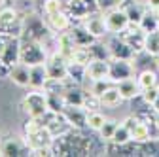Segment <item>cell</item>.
I'll return each instance as SVG.
<instances>
[{
	"mask_svg": "<svg viewBox=\"0 0 159 157\" xmlns=\"http://www.w3.org/2000/svg\"><path fill=\"white\" fill-rule=\"evenodd\" d=\"M131 140V131L123 125V123H119L117 125V129H116V132H114V136H112V142H116V144H125V142H129ZM110 142V140H108Z\"/></svg>",
	"mask_w": 159,
	"mask_h": 157,
	"instance_id": "1f68e13d",
	"label": "cell"
},
{
	"mask_svg": "<svg viewBox=\"0 0 159 157\" xmlns=\"http://www.w3.org/2000/svg\"><path fill=\"white\" fill-rule=\"evenodd\" d=\"M63 99H65V104H70V106H84L85 91L80 87V85H68L66 91L63 93Z\"/></svg>",
	"mask_w": 159,
	"mask_h": 157,
	"instance_id": "7402d4cb",
	"label": "cell"
},
{
	"mask_svg": "<svg viewBox=\"0 0 159 157\" xmlns=\"http://www.w3.org/2000/svg\"><path fill=\"white\" fill-rule=\"evenodd\" d=\"M144 51L152 57H159V30L148 32L146 34V44H144Z\"/></svg>",
	"mask_w": 159,
	"mask_h": 157,
	"instance_id": "4316f807",
	"label": "cell"
},
{
	"mask_svg": "<svg viewBox=\"0 0 159 157\" xmlns=\"http://www.w3.org/2000/svg\"><path fill=\"white\" fill-rule=\"evenodd\" d=\"M97 2H98V6H101V10H108V8H112L114 4H116V0H97Z\"/></svg>",
	"mask_w": 159,
	"mask_h": 157,
	"instance_id": "d590c367",
	"label": "cell"
},
{
	"mask_svg": "<svg viewBox=\"0 0 159 157\" xmlns=\"http://www.w3.org/2000/svg\"><path fill=\"white\" fill-rule=\"evenodd\" d=\"M134 76V65L133 61H127V59H110V80L114 83L127 80V78Z\"/></svg>",
	"mask_w": 159,
	"mask_h": 157,
	"instance_id": "52a82bcc",
	"label": "cell"
},
{
	"mask_svg": "<svg viewBox=\"0 0 159 157\" xmlns=\"http://www.w3.org/2000/svg\"><path fill=\"white\" fill-rule=\"evenodd\" d=\"M144 4H146L150 10H157V8H159V0H144Z\"/></svg>",
	"mask_w": 159,
	"mask_h": 157,
	"instance_id": "8d00e7d4",
	"label": "cell"
},
{
	"mask_svg": "<svg viewBox=\"0 0 159 157\" xmlns=\"http://www.w3.org/2000/svg\"><path fill=\"white\" fill-rule=\"evenodd\" d=\"M136 82H138V85H140V89H148V87L159 85V76H157V72H155V70L144 68L142 72H138Z\"/></svg>",
	"mask_w": 159,
	"mask_h": 157,
	"instance_id": "d4e9b609",
	"label": "cell"
},
{
	"mask_svg": "<svg viewBox=\"0 0 159 157\" xmlns=\"http://www.w3.org/2000/svg\"><path fill=\"white\" fill-rule=\"evenodd\" d=\"M44 21H46V25L49 27V30H51L53 34L66 32V30L72 27L70 13H68L66 10H61V11H55V13H48V15H44Z\"/></svg>",
	"mask_w": 159,
	"mask_h": 157,
	"instance_id": "30bf717a",
	"label": "cell"
},
{
	"mask_svg": "<svg viewBox=\"0 0 159 157\" xmlns=\"http://www.w3.org/2000/svg\"><path fill=\"white\" fill-rule=\"evenodd\" d=\"M114 85V82L112 80H97V82H93V85H91V93L93 95H97V96H101L108 87H112Z\"/></svg>",
	"mask_w": 159,
	"mask_h": 157,
	"instance_id": "e575fe53",
	"label": "cell"
},
{
	"mask_svg": "<svg viewBox=\"0 0 159 157\" xmlns=\"http://www.w3.org/2000/svg\"><path fill=\"white\" fill-rule=\"evenodd\" d=\"M117 125H119L117 121H114V119H106V123L101 127V131H98V138H101L102 142L112 140V136H114V132H116Z\"/></svg>",
	"mask_w": 159,
	"mask_h": 157,
	"instance_id": "f546056e",
	"label": "cell"
},
{
	"mask_svg": "<svg viewBox=\"0 0 159 157\" xmlns=\"http://www.w3.org/2000/svg\"><path fill=\"white\" fill-rule=\"evenodd\" d=\"M0 155L2 157H19V155H30V148L25 140L17 136H8L0 140Z\"/></svg>",
	"mask_w": 159,
	"mask_h": 157,
	"instance_id": "5b68a950",
	"label": "cell"
},
{
	"mask_svg": "<svg viewBox=\"0 0 159 157\" xmlns=\"http://www.w3.org/2000/svg\"><path fill=\"white\" fill-rule=\"evenodd\" d=\"M157 66H159V57H157Z\"/></svg>",
	"mask_w": 159,
	"mask_h": 157,
	"instance_id": "b9f144b4",
	"label": "cell"
},
{
	"mask_svg": "<svg viewBox=\"0 0 159 157\" xmlns=\"http://www.w3.org/2000/svg\"><path fill=\"white\" fill-rule=\"evenodd\" d=\"M123 38V40L136 51V53H140V51H144V44H146V32L138 27V25H129L121 34H119Z\"/></svg>",
	"mask_w": 159,
	"mask_h": 157,
	"instance_id": "7c38bea8",
	"label": "cell"
},
{
	"mask_svg": "<svg viewBox=\"0 0 159 157\" xmlns=\"http://www.w3.org/2000/svg\"><path fill=\"white\" fill-rule=\"evenodd\" d=\"M8 78L17 87H30V66L19 61L17 65H13L10 68V76Z\"/></svg>",
	"mask_w": 159,
	"mask_h": 157,
	"instance_id": "9a60e30c",
	"label": "cell"
},
{
	"mask_svg": "<svg viewBox=\"0 0 159 157\" xmlns=\"http://www.w3.org/2000/svg\"><path fill=\"white\" fill-rule=\"evenodd\" d=\"M104 23L108 29V34H121L129 25V15L125 13V10L121 6H112L108 8V11L104 13Z\"/></svg>",
	"mask_w": 159,
	"mask_h": 157,
	"instance_id": "277c9868",
	"label": "cell"
},
{
	"mask_svg": "<svg viewBox=\"0 0 159 157\" xmlns=\"http://www.w3.org/2000/svg\"><path fill=\"white\" fill-rule=\"evenodd\" d=\"M42 10H44V15H48V13H55V11L65 10V4H63V0H44Z\"/></svg>",
	"mask_w": 159,
	"mask_h": 157,
	"instance_id": "836d02e7",
	"label": "cell"
},
{
	"mask_svg": "<svg viewBox=\"0 0 159 157\" xmlns=\"http://www.w3.org/2000/svg\"><path fill=\"white\" fill-rule=\"evenodd\" d=\"M138 27H140L146 34H148V32H153V30H159V19H157L155 11L150 10V8H146L142 19L138 21Z\"/></svg>",
	"mask_w": 159,
	"mask_h": 157,
	"instance_id": "cb8c5ba5",
	"label": "cell"
},
{
	"mask_svg": "<svg viewBox=\"0 0 159 157\" xmlns=\"http://www.w3.org/2000/svg\"><path fill=\"white\" fill-rule=\"evenodd\" d=\"M0 61L8 66H13L21 61V36H10L6 38V44L0 55Z\"/></svg>",
	"mask_w": 159,
	"mask_h": 157,
	"instance_id": "ba28073f",
	"label": "cell"
},
{
	"mask_svg": "<svg viewBox=\"0 0 159 157\" xmlns=\"http://www.w3.org/2000/svg\"><path fill=\"white\" fill-rule=\"evenodd\" d=\"M153 106H155V110L159 112V95H157V101H155V104H153Z\"/></svg>",
	"mask_w": 159,
	"mask_h": 157,
	"instance_id": "f35d334b",
	"label": "cell"
},
{
	"mask_svg": "<svg viewBox=\"0 0 159 157\" xmlns=\"http://www.w3.org/2000/svg\"><path fill=\"white\" fill-rule=\"evenodd\" d=\"M82 25L97 38V40H101L108 34V29H106V23H104V15H101L98 11L95 13H89L85 19H82Z\"/></svg>",
	"mask_w": 159,
	"mask_h": 157,
	"instance_id": "4fadbf2b",
	"label": "cell"
},
{
	"mask_svg": "<svg viewBox=\"0 0 159 157\" xmlns=\"http://www.w3.org/2000/svg\"><path fill=\"white\" fill-rule=\"evenodd\" d=\"M23 110L27 112L29 117H44L49 112L46 91L44 89H32L23 99Z\"/></svg>",
	"mask_w": 159,
	"mask_h": 157,
	"instance_id": "3957f363",
	"label": "cell"
},
{
	"mask_svg": "<svg viewBox=\"0 0 159 157\" xmlns=\"http://www.w3.org/2000/svg\"><path fill=\"white\" fill-rule=\"evenodd\" d=\"M150 127H152L150 123H146V121H142V119H138V123L131 129V140L144 144V142H148L150 138H153V134H152V129H150Z\"/></svg>",
	"mask_w": 159,
	"mask_h": 157,
	"instance_id": "44dd1931",
	"label": "cell"
},
{
	"mask_svg": "<svg viewBox=\"0 0 159 157\" xmlns=\"http://www.w3.org/2000/svg\"><path fill=\"white\" fill-rule=\"evenodd\" d=\"M53 32L46 25L44 17H40L36 13H27L23 17V25H21V38L23 40H38L44 42L46 38H49Z\"/></svg>",
	"mask_w": 159,
	"mask_h": 157,
	"instance_id": "6da1fadb",
	"label": "cell"
},
{
	"mask_svg": "<svg viewBox=\"0 0 159 157\" xmlns=\"http://www.w3.org/2000/svg\"><path fill=\"white\" fill-rule=\"evenodd\" d=\"M110 61L106 59H91L87 65V80H110Z\"/></svg>",
	"mask_w": 159,
	"mask_h": 157,
	"instance_id": "5bb4252c",
	"label": "cell"
},
{
	"mask_svg": "<svg viewBox=\"0 0 159 157\" xmlns=\"http://www.w3.org/2000/svg\"><path fill=\"white\" fill-rule=\"evenodd\" d=\"M87 108L84 106H70L66 104L61 112V115L66 119V123L72 127V129H87Z\"/></svg>",
	"mask_w": 159,
	"mask_h": 157,
	"instance_id": "8992f818",
	"label": "cell"
},
{
	"mask_svg": "<svg viewBox=\"0 0 159 157\" xmlns=\"http://www.w3.org/2000/svg\"><path fill=\"white\" fill-rule=\"evenodd\" d=\"M157 95H159V85L142 89V93H140V101H144L146 104H152V106H153L155 101H157Z\"/></svg>",
	"mask_w": 159,
	"mask_h": 157,
	"instance_id": "d6a6232c",
	"label": "cell"
},
{
	"mask_svg": "<svg viewBox=\"0 0 159 157\" xmlns=\"http://www.w3.org/2000/svg\"><path fill=\"white\" fill-rule=\"evenodd\" d=\"M108 47H110L112 59H127V61H134V57L138 55L119 34H114V38L108 42Z\"/></svg>",
	"mask_w": 159,
	"mask_h": 157,
	"instance_id": "8fae6325",
	"label": "cell"
},
{
	"mask_svg": "<svg viewBox=\"0 0 159 157\" xmlns=\"http://www.w3.org/2000/svg\"><path fill=\"white\" fill-rule=\"evenodd\" d=\"M66 78L72 80L76 85H82L84 80H87V66L85 65H80V63L68 61V74H66Z\"/></svg>",
	"mask_w": 159,
	"mask_h": 157,
	"instance_id": "603a6c76",
	"label": "cell"
},
{
	"mask_svg": "<svg viewBox=\"0 0 159 157\" xmlns=\"http://www.w3.org/2000/svg\"><path fill=\"white\" fill-rule=\"evenodd\" d=\"M48 49L42 42L38 40H23L21 38V63L34 66V65H42L48 61Z\"/></svg>",
	"mask_w": 159,
	"mask_h": 157,
	"instance_id": "7a4b0ae2",
	"label": "cell"
},
{
	"mask_svg": "<svg viewBox=\"0 0 159 157\" xmlns=\"http://www.w3.org/2000/svg\"><path fill=\"white\" fill-rule=\"evenodd\" d=\"M121 6L125 10V13L129 15V21L133 25H138V21L142 19L144 11H146V4H142V0H121Z\"/></svg>",
	"mask_w": 159,
	"mask_h": 157,
	"instance_id": "2e32d148",
	"label": "cell"
},
{
	"mask_svg": "<svg viewBox=\"0 0 159 157\" xmlns=\"http://www.w3.org/2000/svg\"><path fill=\"white\" fill-rule=\"evenodd\" d=\"M70 36H72V40L76 44V47H89L97 38L84 27V25H78V27H70L68 29Z\"/></svg>",
	"mask_w": 159,
	"mask_h": 157,
	"instance_id": "ac0fdd59",
	"label": "cell"
},
{
	"mask_svg": "<svg viewBox=\"0 0 159 157\" xmlns=\"http://www.w3.org/2000/svg\"><path fill=\"white\" fill-rule=\"evenodd\" d=\"M91 51H89V47H76L74 49V53H72V57H70V61L72 63H80V65H89V61H91Z\"/></svg>",
	"mask_w": 159,
	"mask_h": 157,
	"instance_id": "4dcf8cb0",
	"label": "cell"
},
{
	"mask_svg": "<svg viewBox=\"0 0 159 157\" xmlns=\"http://www.w3.org/2000/svg\"><path fill=\"white\" fill-rule=\"evenodd\" d=\"M104 123H106V115H104L101 110H89V112H87V129H89V131L98 132Z\"/></svg>",
	"mask_w": 159,
	"mask_h": 157,
	"instance_id": "484cf974",
	"label": "cell"
},
{
	"mask_svg": "<svg viewBox=\"0 0 159 157\" xmlns=\"http://www.w3.org/2000/svg\"><path fill=\"white\" fill-rule=\"evenodd\" d=\"M153 11H155V15H157V19H159V8H157V10H153Z\"/></svg>",
	"mask_w": 159,
	"mask_h": 157,
	"instance_id": "60d3db41",
	"label": "cell"
},
{
	"mask_svg": "<svg viewBox=\"0 0 159 157\" xmlns=\"http://www.w3.org/2000/svg\"><path fill=\"white\" fill-rule=\"evenodd\" d=\"M119 93H121L123 96V101H134V99H140V85H138V82L134 80V78H127V80H121V82H117L116 83Z\"/></svg>",
	"mask_w": 159,
	"mask_h": 157,
	"instance_id": "e0dca14e",
	"label": "cell"
},
{
	"mask_svg": "<svg viewBox=\"0 0 159 157\" xmlns=\"http://www.w3.org/2000/svg\"><path fill=\"white\" fill-rule=\"evenodd\" d=\"M98 99H101V106H104V108H116V106H119L123 102V96H121V93H119L116 83L112 87H108Z\"/></svg>",
	"mask_w": 159,
	"mask_h": 157,
	"instance_id": "ffe728a7",
	"label": "cell"
},
{
	"mask_svg": "<svg viewBox=\"0 0 159 157\" xmlns=\"http://www.w3.org/2000/svg\"><path fill=\"white\" fill-rule=\"evenodd\" d=\"M48 80H49V72L46 63L30 66V89H44Z\"/></svg>",
	"mask_w": 159,
	"mask_h": 157,
	"instance_id": "d6986e66",
	"label": "cell"
},
{
	"mask_svg": "<svg viewBox=\"0 0 159 157\" xmlns=\"http://www.w3.org/2000/svg\"><path fill=\"white\" fill-rule=\"evenodd\" d=\"M89 51H91V57L93 59H106V61H110V59H112L108 44H102V42H98V40H95L89 46Z\"/></svg>",
	"mask_w": 159,
	"mask_h": 157,
	"instance_id": "83f0119b",
	"label": "cell"
},
{
	"mask_svg": "<svg viewBox=\"0 0 159 157\" xmlns=\"http://www.w3.org/2000/svg\"><path fill=\"white\" fill-rule=\"evenodd\" d=\"M48 95V108L49 112L53 114H61L63 108L66 106L65 104V99H63V95H57V93H46Z\"/></svg>",
	"mask_w": 159,
	"mask_h": 157,
	"instance_id": "f1b7e54d",
	"label": "cell"
},
{
	"mask_svg": "<svg viewBox=\"0 0 159 157\" xmlns=\"http://www.w3.org/2000/svg\"><path fill=\"white\" fill-rule=\"evenodd\" d=\"M155 127L159 129V112H157V117H155Z\"/></svg>",
	"mask_w": 159,
	"mask_h": 157,
	"instance_id": "ab89813d",
	"label": "cell"
},
{
	"mask_svg": "<svg viewBox=\"0 0 159 157\" xmlns=\"http://www.w3.org/2000/svg\"><path fill=\"white\" fill-rule=\"evenodd\" d=\"M4 44H6V38H2V34H0V55H2V49H4Z\"/></svg>",
	"mask_w": 159,
	"mask_h": 157,
	"instance_id": "74e56055",
	"label": "cell"
},
{
	"mask_svg": "<svg viewBox=\"0 0 159 157\" xmlns=\"http://www.w3.org/2000/svg\"><path fill=\"white\" fill-rule=\"evenodd\" d=\"M25 142H27V146L30 148V155H32V151L51 148L53 136H51V132L48 131V127L44 125L42 129H38V131H34V132L25 134Z\"/></svg>",
	"mask_w": 159,
	"mask_h": 157,
	"instance_id": "9c48e42d",
	"label": "cell"
}]
</instances>
